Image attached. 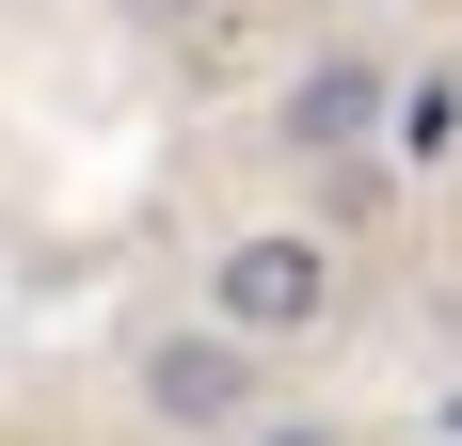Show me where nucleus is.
I'll use <instances>...</instances> for the list:
<instances>
[{
    "label": "nucleus",
    "instance_id": "nucleus-5",
    "mask_svg": "<svg viewBox=\"0 0 462 446\" xmlns=\"http://www.w3.org/2000/svg\"><path fill=\"white\" fill-rule=\"evenodd\" d=\"M255 446H335V431H319V414H272V431H255Z\"/></svg>",
    "mask_w": 462,
    "mask_h": 446
},
{
    "label": "nucleus",
    "instance_id": "nucleus-4",
    "mask_svg": "<svg viewBox=\"0 0 462 446\" xmlns=\"http://www.w3.org/2000/svg\"><path fill=\"white\" fill-rule=\"evenodd\" d=\"M383 160H399V176H447V160H462V64H399Z\"/></svg>",
    "mask_w": 462,
    "mask_h": 446
},
{
    "label": "nucleus",
    "instance_id": "nucleus-3",
    "mask_svg": "<svg viewBox=\"0 0 462 446\" xmlns=\"http://www.w3.org/2000/svg\"><path fill=\"white\" fill-rule=\"evenodd\" d=\"M383 112H399V64L319 48V64L272 96V144H303V160H383Z\"/></svg>",
    "mask_w": 462,
    "mask_h": 446
},
{
    "label": "nucleus",
    "instance_id": "nucleus-2",
    "mask_svg": "<svg viewBox=\"0 0 462 446\" xmlns=\"http://www.w3.org/2000/svg\"><path fill=\"white\" fill-rule=\"evenodd\" d=\"M255 367H272V351H239L224 319H191V335H143L128 399H143V431H176V446H255V431H272Z\"/></svg>",
    "mask_w": 462,
    "mask_h": 446
},
{
    "label": "nucleus",
    "instance_id": "nucleus-1",
    "mask_svg": "<svg viewBox=\"0 0 462 446\" xmlns=\"http://www.w3.org/2000/svg\"><path fill=\"white\" fill-rule=\"evenodd\" d=\"M208 319H224L239 351H319L335 319H351V239H319V223H239L224 256H208Z\"/></svg>",
    "mask_w": 462,
    "mask_h": 446
}]
</instances>
